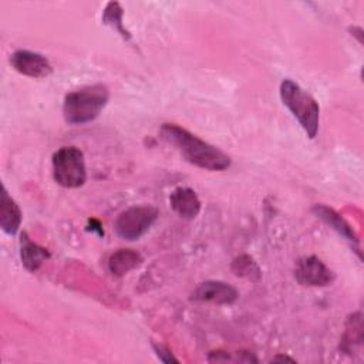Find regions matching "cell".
Here are the masks:
<instances>
[{
    "label": "cell",
    "mask_w": 364,
    "mask_h": 364,
    "mask_svg": "<svg viewBox=\"0 0 364 364\" xmlns=\"http://www.w3.org/2000/svg\"><path fill=\"white\" fill-rule=\"evenodd\" d=\"M159 135L166 144L173 146L186 162L200 169L220 172L228 169L232 164L226 152L176 124H162Z\"/></svg>",
    "instance_id": "6da1fadb"
},
{
    "label": "cell",
    "mask_w": 364,
    "mask_h": 364,
    "mask_svg": "<svg viewBox=\"0 0 364 364\" xmlns=\"http://www.w3.org/2000/svg\"><path fill=\"white\" fill-rule=\"evenodd\" d=\"M109 101V90L104 84H92L68 92L63 101V117L70 125L92 122Z\"/></svg>",
    "instance_id": "7a4b0ae2"
},
{
    "label": "cell",
    "mask_w": 364,
    "mask_h": 364,
    "mask_svg": "<svg viewBox=\"0 0 364 364\" xmlns=\"http://www.w3.org/2000/svg\"><path fill=\"white\" fill-rule=\"evenodd\" d=\"M279 94L283 105L291 112L306 135L313 139L317 135L320 122L318 102L290 78H284L280 82Z\"/></svg>",
    "instance_id": "3957f363"
},
{
    "label": "cell",
    "mask_w": 364,
    "mask_h": 364,
    "mask_svg": "<svg viewBox=\"0 0 364 364\" xmlns=\"http://www.w3.org/2000/svg\"><path fill=\"white\" fill-rule=\"evenodd\" d=\"M53 178L63 188L75 189L87 181L85 158L80 148L68 145L57 149L51 158Z\"/></svg>",
    "instance_id": "277c9868"
},
{
    "label": "cell",
    "mask_w": 364,
    "mask_h": 364,
    "mask_svg": "<svg viewBox=\"0 0 364 364\" xmlns=\"http://www.w3.org/2000/svg\"><path fill=\"white\" fill-rule=\"evenodd\" d=\"M159 210L152 205H134L122 210L115 222V233L128 242L138 240L142 237L156 222Z\"/></svg>",
    "instance_id": "5b68a950"
},
{
    "label": "cell",
    "mask_w": 364,
    "mask_h": 364,
    "mask_svg": "<svg viewBox=\"0 0 364 364\" xmlns=\"http://www.w3.org/2000/svg\"><path fill=\"white\" fill-rule=\"evenodd\" d=\"M294 277L304 287H324L333 283V270L317 256H304L296 262Z\"/></svg>",
    "instance_id": "8992f818"
},
{
    "label": "cell",
    "mask_w": 364,
    "mask_h": 364,
    "mask_svg": "<svg viewBox=\"0 0 364 364\" xmlns=\"http://www.w3.org/2000/svg\"><path fill=\"white\" fill-rule=\"evenodd\" d=\"M10 65L21 75L30 78H46L53 73L50 60L31 50H16L10 55Z\"/></svg>",
    "instance_id": "52a82bcc"
},
{
    "label": "cell",
    "mask_w": 364,
    "mask_h": 364,
    "mask_svg": "<svg viewBox=\"0 0 364 364\" xmlns=\"http://www.w3.org/2000/svg\"><path fill=\"white\" fill-rule=\"evenodd\" d=\"M239 299V291L232 284L222 280H206L196 286L191 294V300L199 303H213L219 306H230Z\"/></svg>",
    "instance_id": "ba28073f"
},
{
    "label": "cell",
    "mask_w": 364,
    "mask_h": 364,
    "mask_svg": "<svg viewBox=\"0 0 364 364\" xmlns=\"http://www.w3.org/2000/svg\"><path fill=\"white\" fill-rule=\"evenodd\" d=\"M313 213L321 220L324 222L328 228H331L337 235H340L341 237H344L347 242H350L353 246H355V252L358 255V257H361V252H360V239L357 236V233L354 232V229L351 228V225L333 208L323 205V203H317L311 208Z\"/></svg>",
    "instance_id": "9c48e42d"
},
{
    "label": "cell",
    "mask_w": 364,
    "mask_h": 364,
    "mask_svg": "<svg viewBox=\"0 0 364 364\" xmlns=\"http://www.w3.org/2000/svg\"><path fill=\"white\" fill-rule=\"evenodd\" d=\"M169 206L182 219H195L202 209L196 192L188 186H178L169 195Z\"/></svg>",
    "instance_id": "30bf717a"
},
{
    "label": "cell",
    "mask_w": 364,
    "mask_h": 364,
    "mask_svg": "<svg viewBox=\"0 0 364 364\" xmlns=\"http://www.w3.org/2000/svg\"><path fill=\"white\" fill-rule=\"evenodd\" d=\"M23 213L17 202L9 195L6 186L1 189L0 198V228L6 235L14 236L21 225Z\"/></svg>",
    "instance_id": "8fae6325"
},
{
    "label": "cell",
    "mask_w": 364,
    "mask_h": 364,
    "mask_svg": "<svg viewBox=\"0 0 364 364\" xmlns=\"http://www.w3.org/2000/svg\"><path fill=\"white\" fill-rule=\"evenodd\" d=\"M50 252L40 246L38 243L33 242L27 233H21V240H20V260L21 264L24 266L26 270L34 273L37 272L46 260L50 259Z\"/></svg>",
    "instance_id": "7c38bea8"
},
{
    "label": "cell",
    "mask_w": 364,
    "mask_h": 364,
    "mask_svg": "<svg viewBox=\"0 0 364 364\" xmlns=\"http://www.w3.org/2000/svg\"><path fill=\"white\" fill-rule=\"evenodd\" d=\"M142 263V256L134 249H118L108 257V270L112 276L122 277Z\"/></svg>",
    "instance_id": "4fadbf2b"
},
{
    "label": "cell",
    "mask_w": 364,
    "mask_h": 364,
    "mask_svg": "<svg viewBox=\"0 0 364 364\" xmlns=\"http://www.w3.org/2000/svg\"><path fill=\"white\" fill-rule=\"evenodd\" d=\"M122 17H124V10L121 7V4L118 1H109L107 3L101 20L105 26H109L111 28H114L124 40L129 41L131 40V34L129 31L124 27L122 23Z\"/></svg>",
    "instance_id": "5bb4252c"
},
{
    "label": "cell",
    "mask_w": 364,
    "mask_h": 364,
    "mask_svg": "<svg viewBox=\"0 0 364 364\" xmlns=\"http://www.w3.org/2000/svg\"><path fill=\"white\" fill-rule=\"evenodd\" d=\"M361 340H363L361 313H354L348 317L346 323V331L341 338V348L350 353L353 350V343L361 344Z\"/></svg>",
    "instance_id": "9a60e30c"
},
{
    "label": "cell",
    "mask_w": 364,
    "mask_h": 364,
    "mask_svg": "<svg viewBox=\"0 0 364 364\" xmlns=\"http://www.w3.org/2000/svg\"><path fill=\"white\" fill-rule=\"evenodd\" d=\"M232 272L239 277H246L257 282L262 277V272L256 262L249 255H240L232 262Z\"/></svg>",
    "instance_id": "2e32d148"
},
{
    "label": "cell",
    "mask_w": 364,
    "mask_h": 364,
    "mask_svg": "<svg viewBox=\"0 0 364 364\" xmlns=\"http://www.w3.org/2000/svg\"><path fill=\"white\" fill-rule=\"evenodd\" d=\"M152 348H154L155 355L159 358V361H162L165 364H172V363L178 364L179 363V360L172 354V351L168 347L158 344V343H152Z\"/></svg>",
    "instance_id": "e0dca14e"
},
{
    "label": "cell",
    "mask_w": 364,
    "mask_h": 364,
    "mask_svg": "<svg viewBox=\"0 0 364 364\" xmlns=\"http://www.w3.org/2000/svg\"><path fill=\"white\" fill-rule=\"evenodd\" d=\"M279 361H290V363H296V360H294V358H291V357H289V355H283V354H279V355H276V357H273V358H272V363H279Z\"/></svg>",
    "instance_id": "ac0fdd59"
}]
</instances>
